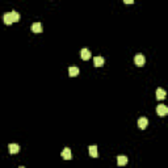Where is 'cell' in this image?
I'll return each mask as SVG.
<instances>
[{
	"instance_id": "obj_7",
	"label": "cell",
	"mask_w": 168,
	"mask_h": 168,
	"mask_svg": "<svg viewBox=\"0 0 168 168\" xmlns=\"http://www.w3.org/2000/svg\"><path fill=\"white\" fill-rule=\"evenodd\" d=\"M155 95H156V99H158V100H164V99H165V95H167V92H165L163 88H158L156 92H155Z\"/></svg>"
},
{
	"instance_id": "obj_16",
	"label": "cell",
	"mask_w": 168,
	"mask_h": 168,
	"mask_svg": "<svg viewBox=\"0 0 168 168\" xmlns=\"http://www.w3.org/2000/svg\"><path fill=\"white\" fill-rule=\"evenodd\" d=\"M167 114H168V106H167Z\"/></svg>"
},
{
	"instance_id": "obj_9",
	"label": "cell",
	"mask_w": 168,
	"mask_h": 168,
	"mask_svg": "<svg viewBox=\"0 0 168 168\" xmlns=\"http://www.w3.org/2000/svg\"><path fill=\"white\" fill-rule=\"evenodd\" d=\"M61 156L63 158L64 160H70V159H71V150H70V149H63V151L61 152Z\"/></svg>"
},
{
	"instance_id": "obj_11",
	"label": "cell",
	"mask_w": 168,
	"mask_h": 168,
	"mask_svg": "<svg viewBox=\"0 0 168 168\" xmlns=\"http://www.w3.org/2000/svg\"><path fill=\"white\" fill-rule=\"evenodd\" d=\"M88 152L92 158H97V155H99V152H97V146H89Z\"/></svg>"
},
{
	"instance_id": "obj_4",
	"label": "cell",
	"mask_w": 168,
	"mask_h": 168,
	"mask_svg": "<svg viewBox=\"0 0 168 168\" xmlns=\"http://www.w3.org/2000/svg\"><path fill=\"white\" fill-rule=\"evenodd\" d=\"M80 57H82L83 61H88L91 58V51L88 49H82L80 50Z\"/></svg>"
},
{
	"instance_id": "obj_2",
	"label": "cell",
	"mask_w": 168,
	"mask_h": 168,
	"mask_svg": "<svg viewBox=\"0 0 168 168\" xmlns=\"http://www.w3.org/2000/svg\"><path fill=\"white\" fill-rule=\"evenodd\" d=\"M156 113L159 117H164L167 116V106H165L164 104H160L156 106Z\"/></svg>"
},
{
	"instance_id": "obj_12",
	"label": "cell",
	"mask_w": 168,
	"mask_h": 168,
	"mask_svg": "<svg viewBox=\"0 0 168 168\" xmlns=\"http://www.w3.org/2000/svg\"><path fill=\"white\" fill-rule=\"evenodd\" d=\"M126 163H127V158L125 155H120L117 158V164L118 165H126Z\"/></svg>"
},
{
	"instance_id": "obj_3",
	"label": "cell",
	"mask_w": 168,
	"mask_h": 168,
	"mask_svg": "<svg viewBox=\"0 0 168 168\" xmlns=\"http://www.w3.org/2000/svg\"><path fill=\"white\" fill-rule=\"evenodd\" d=\"M138 126H139V129L144 130L147 126H149V120H147L146 117H141V118L138 120Z\"/></svg>"
},
{
	"instance_id": "obj_15",
	"label": "cell",
	"mask_w": 168,
	"mask_h": 168,
	"mask_svg": "<svg viewBox=\"0 0 168 168\" xmlns=\"http://www.w3.org/2000/svg\"><path fill=\"white\" fill-rule=\"evenodd\" d=\"M124 3H125V4H133L134 1H133V0H125Z\"/></svg>"
},
{
	"instance_id": "obj_13",
	"label": "cell",
	"mask_w": 168,
	"mask_h": 168,
	"mask_svg": "<svg viewBox=\"0 0 168 168\" xmlns=\"http://www.w3.org/2000/svg\"><path fill=\"white\" fill-rule=\"evenodd\" d=\"M68 75L71 77L77 76V75H79V68H77V67H70V68H68Z\"/></svg>"
},
{
	"instance_id": "obj_5",
	"label": "cell",
	"mask_w": 168,
	"mask_h": 168,
	"mask_svg": "<svg viewBox=\"0 0 168 168\" xmlns=\"http://www.w3.org/2000/svg\"><path fill=\"white\" fill-rule=\"evenodd\" d=\"M8 151L9 154H17L20 151V147L17 143H9L8 144Z\"/></svg>"
},
{
	"instance_id": "obj_14",
	"label": "cell",
	"mask_w": 168,
	"mask_h": 168,
	"mask_svg": "<svg viewBox=\"0 0 168 168\" xmlns=\"http://www.w3.org/2000/svg\"><path fill=\"white\" fill-rule=\"evenodd\" d=\"M11 16H12V21H13V22H16V21H19V20H20V15L17 13L16 11H11Z\"/></svg>"
},
{
	"instance_id": "obj_1",
	"label": "cell",
	"mask_w": 168,
	"mask_h": 168,
	"mask_svg": "<svg viewBox=\"0 0 168 168\" xmlns=\"http://www.w3.org/2000/svg\"><path fill=\"white\" fill-rule=\"evenodd\" d=\"M134 63L137 64L138 67H142L144 63H146V58H144V55L142 54H138L134 57Z\"/></svg>"
},
{
	"instance_id": "obj_6",
	"label": "cell",
	"mask_w": 168,
	"mask_h": 168,
	"mask_svg": "<svg viewBox=\"0 0 168 168\" xmlns=\"http://www.w3.org/2000/svg\"><path fill=\"white\" fill-rule=\"evenodd\" d=\"M32 32H33V33H42L41 22H34V24H32Z\"/></svg>"
},
{
	"instance_id": "obj_8",
	"label": "cell",
	"mask_w": 168,
	"mask_h": 168,
	"mask_svg": "<svg viewBox=\"0 0 168 168\" xmlns=\"http://www.w3.org/2000/svg\"><path fill=\"white\" fill-rule=\"evenodd\" d=\"M104 63H105V61L102 57H95V59H93L95 67H101V66H104Z\"/></svg>"
},
{
	"instance_id": "obj_17",
	"label": "cell",
	"mask_w": 168,
	"mask_h": 168,
	"mask_svg": "<svg viewBox=\"0 0 168 168\" xmlns=\"http://www.w3.org/2000/svg\"><path fill=\"white\" fill-rule=\"evenodd\" d=\"M19 168H25V167H22V165H21V167H19Z\"/></svg>"
},
{
	"instance_id": "obj_10",
	"label": "cell",
	"mask_w": 168,
	"mask_h": 168,
	"mask_svg": "<svg viewBox=\"0 0 168 168\" xmlns=\"http://www.w3.org/2000/svg\"><path fill=\"white\" fill-rule=\"evenodd\" d=\"M3 20H4V24L6 25H11L12 22V16H11V12H7V13H4L3 16Z\"/></svg>"
}]
</instances>
